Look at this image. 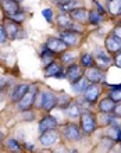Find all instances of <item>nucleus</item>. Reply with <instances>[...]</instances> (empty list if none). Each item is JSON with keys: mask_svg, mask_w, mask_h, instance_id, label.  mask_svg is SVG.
<instances>
[{"mask_svg": "<svg viewBox=\"0 0 121 153\" xmlns=\"http://www.w3.org/2000/svg\"><path fill=\"white\" fill-rule=\"evenodd\" d=\"M99 95H100V86H99L97 84L88 85V86L85 88V91H84L85 99H86L88 102H91V103L96 102V99L99 97Z\"/></svg>", "mask_w": 121, "mask_h": 153, "instance_id": "obj_7", "label": "nucleus"}, {"mask_svg": "<svg viewBox=\"0 0 121 153\" xmlns=\"http://www.w3.org/2000/svg\"><path fill=\"white\" fill-rule=\"evenodd\" d=\"M57 102H59V106H60V107L65 109V107H67V106L70 105L71 99H70L68 95H65V93H61L60 97H57Z\"/></svg>", "mask_w": 121, "mask_h": 153, "instance_id": "obj_28", "label": "nucleus"}, {"mask_svg": "<svg viewBox=\"0 0 121 153\" xmlns=\"http://www.w3.org/2000/svg\"><path fill=\"white\" fill-rule=\"evenodd\" d=\"M54 3H57V4H65V3H68V1H71V0H53Z\"/></svg>", "mask_w": 121, "mask_h": 153, "instance_id": "obj_39", "label": "nucleus"}, {"mask_svg": "<svg viewBox=\"0 0 121 153\" xmlns=\"http://www.w3.org/2000/svg\"><path fill=\"white\" fill-rule=\"evenodd\" d=\"M110 99H113L114 102H121V85L117 86H111V91H110Z\"/></svg>", "mask_w": 121, "mask_h": 153, "instance_id": "obj_27", "label": "nucleus"}, {"mask_svg": "<svg viewBox=\"0 0 121 153\" xmlns=\"http://www.w3.org/2000/svg\"><path fill=\"white\" fill-rule=\"evenodd\" d=\"M42 61H43V64L49 65L50 63H53V52L52 50H49L46 46H45V49L42 50Z\"/></svg>", "mask_w": 121, "mask_h": 153, "instance_id": "obj_25", "label": "nucleus"}, {"mask_svg": "<svg viewBox=\"0 0 121 153\" xmlns=\"http://www.w3.org/2000/svg\"><path fill=\"white\" fill-rule=\"evenodd\" d=\"M56 127H57V120L52 116L43 117L39 123V131L40 132H45V131H49V129H54Z\"/></svg>", "mask_w": 121, "mask_h": 153, "instance_id": "obj_11", "label": "nucleus"}, {"mask_svg": "<svg viewBox=\"0 0 121 153\" xmlns=\"http://www.w3.org/2000/svg\"><path fill=\"white\" fill-rule=\"evenodd\" d=\"M71 18H74V20L79 21V22H84V21L89 20V13L85 10V8H75V10H73L71 11Z\"/></svg>", "mask_w": 121, "mask_h": 153, "instance_id": "obj_16", "label": "nucleus"}, {"mask_svg": "<svg viewBox=\"0 0 121 153\" xmlns=\"http://www.w3.org/2000/svg\"><path fill=\"white\" fill-rule=\"evenodd\" d=\"M16 1H21V0H16Z\"/></svg>", "mask_w": 121, "mask_h": 153, "instance_id": "obj_44", "label": "nucleus"}, {"mask_svg": "<svg viewBox=\"0 0 121 153\" xmlns=\"http://www.w3.org/2000/svg\"><path fill=\"white\" fill-rule=\"evenodd\" d=\"M81 63H82L84 67L89 68V67H93V64H95V59L92 57V54L85 53V54H82V57H81Z\"/></svg>", "mask_w": 121, "mask_h": 153, "instance_id": "obj_26", "label": "nucleus"}, {"mask_svg": "<svg viewBox=\"0 0 121 153\" xmlns=\"http://www.w3.org/2000/svg\"><path fill=\"white\" fill-rule=\"evenodd\" d=\"M114 63H116V65H117L118 68H121V53L120 52H118V54L114 59Z\"/></svg>", "mask_w": 121, "mask_h": 153, "instance_id": "obj_37", "label": "nucleus"}, {"mask_svg": "<svg viewBox=\"0 0 121 153\" xmlns=\"http://www.w3.org/2000/svg\"><path fill=\"white\" fill-rule=\"evenodd\" d=\"M65 114H67V117H70V118H77V117H79L81 111H79L78 105H75V103L68 105L67 107H65Z\"/></svg>", "mask_w": 121, "mask_h": 153, "instance_id": "obj_22", "label": "nucleus"}, {"mask_svg": "<svg viewBox=\"0 0 121 153\" xmlns=\"http://www.w3.org/2000/svg\"><path fill=\"white\" fill-rule=\"evenodd\" d=\"M113 111H114V114H116L117 117H121V103L120 105H117V106H114Z\"/></svg>", "mask_w": 121, "mask_h": 153, "instance_id": "obj_36", "label": "nucleus"}, {"mask_svg": "<svg viewBox=\"0 0 121 153\" xmlns=\"http://www.w3.org/2000/svg\"><path fill=\"white\" fill-rule=\"evenodd\" d=\"M96 60H97V65H99V68L102 70H106L111 64V57H109V54L100 49H97L96 50Z\"/></svg>", "mask_w": 121, "mask_h": 153, "instance_id": "obj_12", "label": "nucleus"}, {"mask_svg": "<svg viewBox=\"0 0 121 153\" xmlns=\"http://www.w3.org/2000/svg\"><path fill=\"white\" fill-rule=\"evenodd\" d=\"M60 71H61V67L57 63H50V64L46 67L45 70V75L46 76H59L60 75Z\"/></svg>", "mask_w": 121, "mask_h": 153, "instance_id": "obj_19", "label": "nucleus"}, {"mask_svg": "<svg viewBox=\"0 0 121 153\" xmlns=\"http://www.w3.org/2000/svg\"><path fill=\"white\" fill-rule=\"evenodd\" d=\"M75 60V57H74L73 53H64L63 56H61V61L65 63V64H68V63H74Z\"/></svg>", "mask_w": 121, "mask_h": 153, "instance_id": "obj_32", "label": "nucleus"}, {"mask_svg": "<svg viewBox=\"0 0 121 153\" xmlns=\"http://www.w3.org/2000/svg\"><path fill=\"white\" fill-rule=\"evenodd\" d=\"M39 141L43 146H52L59 141V134H57L56 131H53V129L45 131V132H42V135H40Z\"/></svg>", "mask_w": 121, "mask_h": 153, "instance_id": "obj_6", "label": "nucleus"}, {"mask_svg": "<svg viewBox=\"0 0 121 153\" xmlns=\"http://www.w3.org/2000/svg\"><path fill=\"white\" fill-rule=\"evenodd\" d=\"M7 146L10 150H14V152H18V150H21V146L20 143L16 141V139H8L7 141Z\"/></svg>", "mask_w": 121, "mask_h": 153, "instance_id": "obj_31", "label": "nucleus"}, {"mask_svg": "<svg viewBox=\"0 0 121 153\" xmlns=\"http://www.w3.org/2000/svg\"><path fill=\"white\" fill-rule=\"evenodd\" d=\"M105 46L110 53L121 52V38H118L117 35H110V36L106 38Z\"/></svg>", "mask_w": 121, "mask_h": 153, "instance_id": "obj_5", "label": "nucleus"}, {"mask_svg": "<svg viewBox=\"0 0 121 153\" xmlns=\"http://www.w3.org/2000/svg\"><path fill=\"white\" fill-rule=\"evenodd\" d=\"M109 11L113 16L121 14V0H109Z\"/></svg>", "mask_w": 121, "mask_h": 153, "instance_id": "obj_24", "label": "nucleus"}, {"mask_svg": "<svg viewBox=\"0 0 121 153\" xmlns=\"http://www.w3.org/2000/svg\"><path fill=\"white\" fill-rule=\"evenodd\" d=\"M0 1H1V7H3V10L7 13L10 17L20 11L18 1H16V0H0Z\"/></svg>", "mask_w": 121, "mask_h": 153, "instance_id": "obj_13", "label": "nucleus"}, {"mask_svg": "<svg viewBox=\"0 0 121 153\" xmlns=\"http://www.w3.org/2000/svg\"><path fill=\"white\" fill-rule=\"evenodd\" d=\"M11 20H14V21H22L24 20V14H20V11L17 13V14H14V16H11L10 17Z\"/></svg>", "mask_w": 121, "mask_h": 153, "instance_id": "obj_35", "label": "nucleus"}, {"mask_svg": "<svg viewBox=\"0 0 121 153\" xmlns=\"http://www.w3.org/2000/svg\"><path fill=\"white\" fill-rule=\"evenodd\" d=\"M45 46H46L49 50H52L53 53H63L65 49H67L68 45L65 43L63 39H59V38H50V39L46 42Z\"/></svg>", "mask_w": 121, "mask_h": 153, "instance_id": "obj_4", "label": "nucleus"}, {"mask_svg": "<svg viewBox=\"0 0 121 153\" xmlns=\"http://www.w3.org/2000/svg\"><path fill=\"white\" fill-rule=\"evenodd\" d=\"M86 79L91 84L102 82V81L105 79V73L102 71V68H92V67H89V70L86 71Z\"/></svg>", "mask_w": 121, "mask_h": 153, "instance_id": "obj_8", "label": "nucleus"}, {"mask_svg": "<svg viewBox=\"0 0 121 153\" xmlns=\"http://www.w3.org/2000/svg\"><path fill=\"white\" fill-rule=\"evenodd\" d=\"M79 4L77 3V1H68V3H65V4H61L60 8L63 10V11H73V10H75V7H78Z\"/></svg>", "mask_w": 121, "mask_h": 153, "instance_id": "obj_30", "label": "nucleus"}, {"mask_svg": "<svg viewBox=\"0 0 121 153\" xmlns=\"http://www.w3.org/2000/svg\"><path fill=\"white\" fill-rule=\"evenodd\" d=\"M81 128L85 134H92L96 129V118L93 117L92 113L84 111L81 114Z\"/></svg>", "mask_w": 121, "mask_h": 153, "instance_id": "obj_1", "label": "nucleus"}, {"mask_svg": "<svg viewBox=\"0 0 121 153\" xmlns=\"http://www.w3.org/2000/svg\"><path fill=\"white\" fill-rule=\"evenodd\" d=\"M36 93H38L36 86H29L28 92L25 93L24 96H22V99L18 102V107H20L21 110H28V109H31V107H32V105H33V102H35Z\"/></svg>", "mask_w": 121, "mask_h": 153, "instance_id": "obj_2", "label": "nucleus"}, {"mask_svg": "<svg viewBox=\"0 0 121 153\" xmlns=\"http://www.w3.org/2000/svg\"><path fill=\"white\" fill-rule=\"evenodd\" d=\"M107 137L111 141H121V128L118 125H111L107 131Z\"/></svg>", "mask_w": 121, "mask_h": 153, "instance_id": "obj_20", "label": "nucleus"}, {"mask_svg": "<svg viewBox=\"0 0 121 153\" xmlns=\"http://www.w3.org/2000/svg\"><path fill=\"white\" fill-rule=\"evenodd\" d=\"M27 148H28L29 150H31V149L33 150V145H31V143H27Z\"/></svg>", "mask_w": 121, "mask_h": 153, "instance_id": "obj_42", "label": "nucleus"}, {"mask_svg": "<svg viewBox=\"0 0 121 153\" xmlns=\"http://www.w3.org/2000/svg\"><path fill=\"white\" fill-rule=\"evenodd\" d=\"M114 106H116V102L113 99H110V97H106L99 103V110L103 111V113H110V111H113Z\"/></svg>", "mask_w": 121, "mask_h": 153, "instance_id": "obj_18", "label": "nucleus"}, {"mask_svg": "<svg viewBox=\"0 0 121 153\" xmlns=\"http://www.w3.org/2000/svg\"><path fill=\"white\" fill-rule=\"evenodd\" d=\"M96 6H97V8H99V10H100V13H105V10H103V8H102V6L99 3H96Z\"/></svg>", "mask_w": 121, "mask_h": 153, "instance_id": "obj_41", "label": "nucleus"}, {"mask_svg": "<svg viewBox=\"0 0 121 153\" xmlns=\"http://www.w3.org/2000/svg\"><path fill=\"white\" fill-rule=\"evenodd\" d=\"M64 135L68 141H79L81 139V131L75 124H68L64 127Z\"/></svg>", "mask_w": 121, "mask_h": 153, "instance_id": "obj_9", "label": "nucleus"}, {"mask_svg": "<svg viewBox=\"0 0 121 153\" xmlns=\"http://www.w3.org/2000/svg\"><path fill=\"white\" fill-rule=\"evenodd\" d=\"M86 86H88V79H85L82 76H81L78 81L73 82V89H74V92H77V93L84 92Z\"/></svg>", "mask_w": 121, "mask_h": 153, "instance_id": "obj_23", "label": "nucleus"}, {"mask_svg": "<svg viewBox=\"0 0 121 153\" xmlns=\"http://www.w3.org/2000/svg\"><path fill=\"white\" fill-rule=\"evenodd\" d=\"M114 35H117L118 38H121V27H117L114 29Z\"/></svg>", "mask_w": 121, "mask_h": 153, "instance_id": "obj_38", "label": "nucleus"}, {"mask_svg": "<svg viewBox=\"0 0 121 153\" xmlns=\"http://www.w3.org/2000/svg\"><path fill=\"white\" fill-rule=\"evenodd\" d=\"M57 24L63 27V28H71L73 27V20H71V17L67 16V14H60V16L57 17Z\"/></svg>", "mask_w": 121, "mask_h": 153, "instance_id": "obj_21", "label": "nucleus"}, {"mask_svg": "<svg viewBox=\"0 0 121 153\" xmlns=\"http://www.w3.org/2000/svg\"><path fill=\"white\" fill-rule=\"evenodd\" d=\"M4 85H6V81H4L3 78H0V92H1V91H3Z\"/></svg>", "mask_w": 121, "mask_h": 153, "instance_id": "obj_40", "label": "nucleus"}, {"mask_svg": "<svg viewBox=\"0 0 121 153\" xmlns=\"http://www.w3.org/2000/svg\"><path fill=\"white\" fill-rule=\"evenodd\" d=\"M28 89H29L28 85H25V84L18 85V86L14 89V92H13V96H11L13 102H17V103H18V102L22 99V96H24L25 93L28 92Z\"/></svg>", "mask_w": 121, "mask_h": 153, "instance_id": "obj_15", "label": "nucleus"}, {"mask_svg": "<svg viewBox=\"0 0 121 153\" xmlns=\"http://www.w3.org/2000/svg\"><path fill=\"white\" fill-rule=\"evenodd\" d=\"M6 39H7V32H6L4 27H0V43H4Z\"/></svg>", "mask_w": 121, "mask_h": 153, "instance_id": "obj_34", "label": "nucleus"}, {"mask_svg": "<svg viewBox=\"0 0 121 153\" xmlns=\"http://www.w3.org/2000/svg\"><path fill=\"white\" fill-rule=\"evenodd\" d=\"M0 139H1V134H0Z\"/></svg>", "mask_w": 121, "mask_h": 153, "instance_id": "obj_43", "label": "nucleus"}, {"mask_svg": "<svg viewBox=\"0 0 121 153\" xmlns=\"http://www.w3.org/2000/svg\"><path fill=\"white\" fill-rule=\"evenodd\" d=\"M89 21H91V24L97 25L102 21V16L97 11H91L89 13Z\"/></svg>", "mask_w": 121, "mask_h": 153, "instance_id": "obj_29", "label": "nucleus"}, {"mask_svg": "<svg viewBox=\"0 0 121 153\" xmlns=\"http://www.w3.org/2000/svg\"><path fill=\"white\" fill-rule=\"evenodd\" d=\"M60 39H63L68 46H74L78 42V33L71 32V31H64L60 33Z\"/></svg>", "mask_w": 121, "mask_h": 153, "instance_id": "obj_14", "label": "nucleus"}, {"mask_svg": "<svg viewBox=\"0 0 121 153\" xmlns=\"http://www.w3.org/2000/svg\"><path fill=\"white\" fill-rule=\"evenodd\" d=\"M42 16L46 18L48 21H52V17H53V13H52V10L50 8H45L43 11H42Z\"/></svg>", "mask_w": 121, "mask_h": 153, "instance_id": "obj_33", "label": "nucleus"}, {"mask_svg": "<svg viewBox=\"0 0 121 153\" xmlns=\"http://www.w3.org/2000/svg\"><path fill=\"white\" fill-rule=\"evenodd\" d=\"M82 74H84V71H82V68H81L79 65L77 64H71L67 68V73H65V76L68 78V81L73 84V82H75V81H78L82 76Z\"/></svg>", "mask_w": 121, "mask_h": 153, "instance_id": "obj_10", "label": "nucleus"}, {"mask_svg": "<svg viewBox=\"0 0 121 153\" xmlns=\"http://www.w3.org/2000/svg\"><path fill=\"white\" fill-rule=\"evenodd\" d=\"M4 29H6V32H7V36H11L14 38L18 33L20 28H18V24H17V21L14 20H8L4 25Z\"/></svg>", "mask_w": 121, "mask_h": 153, "instance_id": "obj_17", "label": "nucleus"}, {"mask_svg": "<svg viewBox=\"0 0 121 153\" xmlns=\"http://www.w3.org/2000/svg\"><path fill=\"white\" fill-rule=\"evenodd\" d=\"M40 107L45 110H52L54 106L57 105V96L50 91H46V92L42 93V97H40Z\"/></svg>", "mask_w": 121, "mask_h": 153, "instance_id": "obj_3", "label": "nucleus"}]
</instances>
